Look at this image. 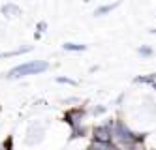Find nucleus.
<instances>
[{"mask_svg":"<svg viewBox=\"0 0 156 150\" xmlns=\"http://www.w3.org/2000/svg\"><path fill=\"white\" fill-rule=\"evenodd\" d=\"M113 137L119 141L120 146H128V148H133V146H139L141 141L145 139V135H137V133H133L130 131L128 128L122 122H115V131H113Z\"/></svg>","mask_w":156,"mask_h":150,"instance_id":"1","label":"nucleus"},{"mask_svg":"<svg viewBox=\"0 0 156 150\" xmlns=\"http://www.w3.org/2000/svg\"><path fill=\"white\" fill-rule=\"evenodd\" d=\"M49 68L47 62L43 60H32V62H27V64H21L17 68H13L12 72L8 73L9 79H19V77H27V75H36V73H41Z\"/></svg>","mask_w":156,"mask_h":150,"instance_id":"2","label":"nucleus"},{"mask_svg":"<svg viewBox=\"0 0 156 150\" xmlns=\"http://www.w3.org/2000/svg\"><path fill=\"white\" fill-rule=\"evenodd\" d=\"M94 141H104V143H111V137H113V131H111V124L107 126H98L94 128Z\"/></svg>","mask_w":156,"mask_h":150,"instance_id":"3","label":"nucleus"},{"mask_svg":"<svg viewBox=\"0 0 156 150\" xmlns=\"http://www.w3.org/2000/svg\"><path fill=\"white\" fill-rule=\"evenodd\" d=\"M83 117H85V111H83V109H73V111H68V113H66L64 120L68 122V124H72V128H73V126H77V124L81 122Z\"/></svg>","mask_w":156,"mask_h":150,"instance_id":"4","label":"nucleus"},{"mask_svg":"<svg viewBox=\"0 0 156 150\" xmlns=\"http://www.w3.org/2000/svg\"><path fill=\"white\" fill-rule=\"evenodd\" d=\"M119 6V2H115V4H105V6H100V8H96V11H94V15L96 17H102V15H107V13H111L115 8Z\"/></svg>","mask_w":156,"mask_h":150,"instance_id":"5","label":"nucleus"},{"mask_svg":"<svg viewBox=\"0 0 156 150\" xmlns=\"http://www.w3.org/2000/svg\"><path fill=\"white\" fill-rule=\"evenodd\" d=\"M2 13H4V15H8V17H15V15H19V13H21V9H19L15 4H6V6L2 8Z\"/></svg>","mask_w":156,"mask_h":150,"instance_id":"6","label":"nucleus"},{"mask_svg":"<svg viewBox=\"0 0 156 150\" xmlns=\"http://www.w3.org/2000/svg\"><path fill=\"white\" fill-rule=\"evenodd\" d=\"M62 47H64V51H85L87 45H83V43H64Z\"/></svg>","mask_w":156,"mask_h":150,"instance_id":"7","label":"nucleus"},{"mask_svg":"<svg viewBox=\"0 0 156 150\" xmlns=\"http://www.w3.org/2000/svg\"><path fill=\"white\" fill-rule=\"evenodd\" d=\"M32 47H23V49H17V51H12V53H4L0 54V58H9V56H17V54H23V53H28Z\"/></svg>","mask_w":156,"mask_h":150,"instance_id":"8","label":"nucleus"},{"mask_svg":"<svg viewBox=\"0 0 156 150\" xmlns=\"http://www.w3.org/2000/svg\"><path fill=\"white\" fill-rule=\"evenodd\" d=\"M85 133H87V130H85V128H81V126L77 124V126H73V128H72V139H77V137H83Z\"/></svg>","mask_w":156,"mask_h":150,"instance_id":"9","label":"nucleus"},{"mask_svg":"<svg viewBox=\"0 0 156 150\" xmlns=\"http://www.w3.org/2000/svg\"><path fill=\"white\" fill-rule=\"evenodd\" d=\"M137 53H139V56H143V58H149V56H152V49L149 47V45H141Z\"/></svg>","mask_w":156,"mask_h":150,"instance_id":"10","label":"nucleus"},{"mask_svg":"<svg viewBox=\"0 0 156 150\" xmlns=\"http://www.w3.org/2000/svg\"><path fill=\"white\" fill-rule=\"evenodd\" d=\"M154 79H156V75H154V73H151V75L137 77V79H136V83H147V85H152V83H154Z\"/></svg>","mask_w":156,"mask_h":150,"instance_id":"11","label":"nucleus"},{"mask_svg":"<svg viewBox=\"0 0 156 150\" xmlns=\"http://www.w3.org/2000/svg\"><path fill=\"white\" fill-rule=\"evenodd\" d=\"M45 28H47V23H45V21H41V23H38V32H36V40H40V36H41V32H45Z\"/></svg>","mask_w":156,"mask_h":150,"instance_id":"12","label":"nucleus"},{"mask_svg":"<svg viewBox=\"0 0 156 150\" xmlns=\"http://www.w3.org/2000/svg\"><path fill=\"white\" fill-rule=\"evenodd\" d=\"M57 83H64V85H72V86H75L77 83L73 79H68V77H57Z\"/></svg>","mask_w":156,"mask_h":150,"instance_id":"13","label":"nucleus"},{"mask_svg":"<svg viewBox=\"0 0 156 150\" xmlns=\"http://www.w3.org/2000/svg\"><path fill=\"white\" fill-rule=\"evenodd\" d=\"M104 111H105L104 107H96V109H94V114H102Z\"/></svg>","mask_w":156,"mask_h":150,"instance_id":"14","label":"nucleus"},{"mask_svg":"<svg viewBox=\"0 0 156 150\" xmlns=\"http://www.w3.org/2000/svg\"><path fill=\"white\" fill-rule=\"evenodd\" d=\"M151 32H152V34H156V28H152V30H151Z\"/></svg>","mask_w":156,"mask_h":150,"instance_id":"15","label":"nucleus"},{"mask_svg":"<svg viewBox=\"0 0 156 150\" xmlns=\"http://www.w3.org/2000/svg\"><path fill=\"white\" fill-rule=\"evenodd\" d=\"M152 86H154V90H156V83H152Z\"/></svg>","mask_w":156,"mask_h":150,"instance_id":"16","label":"nucleus"},{"mask_svg":"<svg viewBox=\"0 0 156 150\" xmlns=\"http://www.w3.org/2000/svg\"><path fill=\"white\" fill-rule=\"evenodd\" d=\"M85 2H90V0H85Z\"/></svg>","mask_w":156,"mask_h":150,"instance_id":"17","label":"nucleus"}]
</instances>
